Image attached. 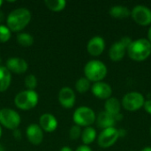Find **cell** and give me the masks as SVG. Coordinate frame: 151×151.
Returning <instances> with one entry per match:
<instances>
[{
	"instance_id": "obj_27",
	"label": "cell",
	"mask_w": 151,
	"mask_h": 151,
	"mask_svg": "<svg viewBox=\"0 0 151 151\" xmlns=\"http://www.w3.org/2000/svg\"><path fill=\"white\" fill-rule=\"evenodd\" d=\"M81 132L82 131H81V127H79L77 125L73 126L69 130V137H70V139L73 140V141L78 140L81 136Z\"/></svg>"
},
{
	"instance_id": "obj_38",
	"label": "cell",
	"mask_w": 151,
	"mask_h": 151,
	"mask_svg": "<svg viewBox=\"0 0 151 151\" xmlns=\"http://www.w3.org/2000/svg\"><path fill=\"white\" fill-rule=\"evenodd\" d=\"M150 134H151V127H150Z\"/></svg>"
},
{
	"instance_id": "obj_20",
	"label": "cell",
	"mask_w": 151,
	"mask_h": 151,
	"mask_svg": "<svg viewBox=\"0 0 151 151\" xmlns=\"http://www.w3.org/2000/svg\"><path fill=\"white\" fill-rule=\"evenodd\" d=\"M109 13L111 17L116 19H126L131 16V11L124 5H113L110 8Z\"/></svg>"
},
{
	"instance_id": "obj_8",
	"label": "cell",
	"mask_w": 151,
	"mask_h": 151,
	"mask_svg": "<svg viewBox=\"0 0 151 151\" xmlns=\"http://www.w3.org/2000/svg\"><path fill=\"white\" fill-rule=\"evenodd\" d=\"M133 40L129 38L128 36L122 37L119 41L115 42L109 50V57L110 58L114 61L118 62L123 59L126 53L127 52L128 46L132 42Z\"/></svg>"
},
{
	"instance_id": "obj_3",
	"label": "cell",
	"mask_w": 151,
	"mask_h": 151,
	"mask_svg": "<svg viewBox=\"0 0 151 151\" xmlns=\"http://www.w3.org/2000/svg\"><path fill=\"white\" fill-rule=\"evenodd\" d=\"M107 66L100 60L93 59L88 61L84 66L85 77L89 81L95 82L103 81L107 75Z\"/></svg>"
},
{
	"instance_id": "obj_26",
	"label": "cell",
	"mask_w": 151,
	"mask_h": 151,
	"mask_svg": "<svg viewBox=\"0 0 151 151\" xmlns=\"http://www.w3.org/2000/svg\"><path fill=\"white\" fill-rule=\"evenodd\" d=\"M25 86H26L27 89L35 90V88L37 87V79H36L35 75L28 74L25 78Z\"/></svg>"
},
{
	"instance_id": "obj_10",
	"label": "cell",
	"mask_w": 151,
	"mask_h": 151,
	"mask_svg": "<svg viewBox=\"0 0 151 151\" xmlns=\"http://www.w3.org/2000/svg\"><path fill=\"white\" fill-rule=\"evenodd\" d=\"M131 16L135 23L141 26L151 25V10L146 5H135L131 11Z\"/></svg>"
},
{
	"instance_id": "obj_22",
	"label": "cell",
	"mask_w": 151,
	"mask_h": 151,
	"mask_svg": "<svg viewBox=\"0 0 151 151\" xmlns=\"http://www.w3.org/2000/svg\"><path fill=\"white\" fill-rule=\"evenodd\" d=\"M44 4L48 9L53 12H60L66 6V1L65 0H46Z\"/></svg>"
},
{
	"instance_id": "obj_16",
	"label": "cell",
	"mask_w": 151,
	"mask_h": 151,
	"mask_svg": "<svg viewBox=\"0 0 151 151\" xmlns=\"http://www.w3.org/2000/svg\"><path fill=\"white\" fill-rule=\"evenodd\" d=\"M39 126L47 133L54 132L58 127V120L54 115L51 113H44L41 115L39 119Z\"/></svg>"
},
{
	"instance_id": "obj_30",
	"label": "cell",
	"mask_w": 151,
	"mask_h": 151,
	"mask_svg": "<svg viewBox=\"0 0 151 151\" xmlns=\"http://www.w3.org/2000/svg\"><path fill=\"white\" fill-rule=\"evenodd\" d=\"M60 151H73L70 147H68V146H64V147H62L61 148V150Z\"/></svg>"
},
{
	"instance_id": "obj_29",
	"label": "cell",
	"mask_w": 151,
	"mask_h": 151,
	"mask_svg": "<svg viewBox=\"0 0 151 151\" xmlns=\"http://www.w3.org/2000/svg\"><path fill=\"white\" fill-rule=\"evenodd\" d=\"M75 151H92V150L90 149L89 146H87V145H81L79 146Z\"/></svg>"
},
{
	"instance_id": "obj_37",
	"label": "cell",
	"mask_w": 151,
	"mask_h": 151,
	"mask_svg": "<svg viewBox=\"0 0 151 151\" xmlns=\"http://www.w3.org/2000/svg\"><path fill=\"white\" fill-rule=\"evenodd\" d=\"M1 62H2V60H1V58H0V66H1Z\"/></svg>"
},
{
	"instance_id": "obj_34",
	"label": "cell",
	"mask_w": 151,
	"mask_h": 151,
	"mask_svg": "<svg viewBox=\"0 0 151 151\" xmlns=\"http://www.w3.org/2000/svg\"><path fill=\"white\" fill-rule=\"evenodd\" d=\"M2 136V127H1V125H0V138Z\"/></svg>"
},
{
	"instance_id": "obj_4",
	"label": "cell",
	"mask_w": 151,
	"mask_h": 151,
	"mask_svg": "<svg viewBox=\"0 0 151 151\" xmlns=\"http://www.w3.org/2000/svg\"><path fill=\"white\" fill-rule=\"evenodd\" d=\"M39 101V96L35 92V90L26 89L19 92L15 98L14 104L15 105L23 111H28L35 108Z\"/></svg>"
},
{
	"instance_id": "obj_6",
	"label": "cell",
	"mask_w": 151,
	"mask_h": 151,
	"mask_svg": "<svg viewBox=\"0 0 151 151\" xmlns=\"http://www.w3.org/2000/svg\"><path fill=\"white\" fill-rule=\"evenodd\" d=\"M21 122L19 114L9 108H3L0 110V125L10 130H16Z\"/></svg>"
},
{
	"instance_id": "obj_14",
	"label": "cell",
	"mask_w": 151,
	"mask_h": 151,
	"mask_svg": "<svg viewBox=\"0 0 151 151\" xmlns=\"http://www.w3.org/2000/svg\"><path fill=\"white\" fill-rule=\"evenodd\" d=\"M5 67L11 73L21 74L27 72L28 68V64L25 59L21 58H10L6 61Z\"/></svg>"
},
{
	"instance_id": "obj_23",
	"label": "cell",
	"mask_w": 151,
	"mask_h": 151,
	"mask_svg": "<svg viewBox=\"0 0 151 151\" xmlns=\"http://www.w3.org/2000/svg\"><path fill=\"white\" fill-rule=\"evenodd\" d=\"M17 42L19 45L23 46V47H29L31 45H33L34 43V37L28 34V33H25V32H21L19 33L17 35Z\"/></svg>"
},
{
	"instance_id": "obj_12",
	"label": "cell",
	"mask_w": 151,
	"mask_h": 151,
	"mask_svg": "<svg viewBox=\"0 0 151 151\" xmlns=\"http://www.w3.org/2000/svg\"><path fill=\"white\" fill-rule=\"evenodd\" d=\"M91 91L96 97L102 100H107L111 97L112 95L111 87L108 83L104 81L95 82L91 87Z\"/></svg>"
},
{
	"instance_id": "obj_2",
	"label": "cell",
	"mask_w": 151,
	"mask_h": 151,
	"mask_svg": "<svg viewBox=\"0 0 151 151\" xmlns=\"http://www.w3.org/2000/svg\"><path fill=\"white\" fill-rule=\"evenodd\" d=\"M128 57L134 61H144L151 54V43L148 39L139 38L132 41L127 49Z\"/></svg>"
},
{
	"instance_id": "obj_28",
	"label": "cell",
	"mask_w": 151,
	"mask_h": 151,
	"mask_svg": "<svg viewBox=\"0 0 151 151\" xmlns=\"http://www.w3.org/2000/svg\"><path fill=\"white\" fill-rule=\"evenodd\" d=\"M143 108L146 111V112H148L149 114L151 115V99H148V100L145 101Z\"/></svg>"
},
{
	"instance_id": "obj_5",
	"label": "cell",
	"mask_w": 151,
	"mask_h": 151,
	"mask_svg": "<svg viewBox=\"0 0 151 151\" xmlns=\"http://www.w3.org/2000/svg\"><path fill=\"white\" fill-rule=\"evenodd\" d=\"M95 111L87 106H81L77 108L73 115V119L75 125L79 127H90L96 122Z\"/></svg>"
},
{
	"instance_id": "obj_33",
	"label": "cell",
	"mask_w": 151,
	"mask_h": 151,
	"mask_svg": "<svg viewBox=\"0 0 151 151\" xmlns=\"http://www.w3.org/2000/svg\"><path fill=\"white\" fill-rule=\"evenodd\" d=\"M141 151H151V147H145Z\"/></svg>"
},
{
	"instance_id": "obj_24",
	"label": "cell",
	"mask_w": 151,
	"mask_h": 151,
	"mask_svg": "<svg viewBox=\"0 0 151 151\" xmlns=\"http://www.w3.org/2000/svg\"><path fill=\"white\" fill-rule=\"evenodd\" d=\"M91 81H89L86 77H81L75 83V89L80 94H84L89 90L91 88Z\"/></svg>"
},
{
	"instance_id": "obj_19",
	"label": "cell",
	"mask_w": 151,
	"mask_h": 151,
	"mask_svg": "<svg viewBox=\"0 0 151 151\" xmlns=\"http://www.w3.org/2000/svg\"><path fill=\"white\" fill-rule=\"evenodd\" d=\"M12 82V73L5 67L0 66V92H4L8 89Z\"/></svg>"
},
{
	"instance_id": "obj_7",
	"label": "cell",
	"mask_w": 151,
	"mask_h": 151,
	"mask_svg": "<svg viewBox=\"0 0 151 151\" xmlns=\"http://www.w3.org/2000/svg\"><path fill=\"white\" fill-rule=\"evenodd\" d=\"M145 98L142 94L134 91L126 94L121 102V106L128 111H135L143 107Z\"/></svg>"
},
{
	"instance_id": "obj_21",
	"label": "cell",
	"mask_w": 151,
	"mask_h": 151,
	"mask_svg": "<svg viewBox=\"0 0 151 151\" xmlns=\"http://www.w3.org/2000/svg\"><path fill=\"white\" fill-rule=\"evenodd\" d=\"M81 141L83 142V145L88 146L89 144L93 143L96 138V131L92 127H85L81 132Z\"/></svg>"
},
{
	"instance_id": "obj_31",
	"label": "cell",
	"mask_w": 151,
	"mask_h": 151,
	"mask_svg": "<svg viewBox=\"0 0 151 151\" xmlns=\"http://www.w3.org/2000/svg\"><path fill=\"white\" fill-rule=\"evenodd\" d=\"M148 40H149V42L151 43V26L150 27L149 31H148Z\"/></svg>"
},
{
	"instance_id": "obj_11",
	"label": "cell",
	"mask_w": 151,
	"mask_h": 151,
	"mask_svg": "<svg viewBox=\"0 0 151 151\" xmlns=\"http://www.w3.org/2000/svg\"><path fill=\"white\" fill-rule=\"evenodd\" d=\"M58 101L60 104L65 109H71L74 106L76 96L74 91L69 87H64L59 90Z\"/></svg>"
},
{
	"instance_id": "obj_18",
	"label": "cell",
	"mask_w": 151,
	"mask_h": 151,
	"mask_svg": "<svg viewBox=\"0 0 151 151\" xmlns=\"http://www.w3.org/2000/svg\"><path fill=\"white\" fill-rule=\"evenodd\" d=\"M105 111L113 116L114 118L120 113L121 110V103L116 97H110L106 100L104 104Z\"/></svg>"
},
{
	"instance_id": "obj_13",
	"label": "cell",
	"mask_w": 151,
	"mask_h": 151,
	"mask_svg": "<svg viewBox=\"0 0 151 151\" xmlns=\"http://www.w3.org/2000/svg\"><path fill=\"white\" fill-rule=\"evenodd\" d=\"M105 49V41L103 37L96 35L92 37L87 44V50L93 57L100 56Z\"/></svg>"
},
{
	"instance_id": "obj_17",
	"label": "cell",
	"mask_w": 151,
	"mask_h": 151,
	"mask_svg": "<svg viewBox=\"0 0 151 151\" xmlns=\"http://www.w3.org/2000/svg\"><path fill=\"white\" fill-rule=\"evenodd\" d=\"M115 120H116L115 118L113 116H111V114H109L108 112H106L105 111H101L96 118V126H97V127L101 128L102 130L110 128V127H113L114 124H115Z\"/></svg>"
},
{
	"instance_id": "obj_36",
	"label": "cell",
	"mask_w": 151,
	"mask_h": 151,
	"mask_svg": "<svg viewBox=\"0 0 151 151\" xmlns=\"http://www.w3.org/2000/svg\"><path fill=\"white\" fill-rule=\"evenodd\" d=\"M3 4V1L2 0H0V7H1V5Z\"/></svg>"
},
{
	"instance_id": "obj_15",
	"label": "cell",
	"mask_w": 151,
	"mask_h": 151,
	"mask_svg": "<svg viewBox=\"0 0 151 151\" xmlns=\"http://www.w3.org/2000/svg\"><path fill=\"white\" fill-rule=\"evenodd\" d=\"M26 135L30 143L39 145L43 140V131L37 124H31L27 127Z\"/></svg>"
},
{
	"instance_id": "obj_9",
	"label": "cell",
	"mask_w": 151,
	"mask_h": 151,
	"mask_svg": "<svg viewBox=\"0 0 151 151\" xmlns=\"http://www.w3.org/2000/svg\"><path fill=\"white\" fill-rule=\"evenodd\" d=\"M119 138V132L114 127L102 130L97 137V143L103 149L111 147Z\"/></svg>"
},
{
	"instance_id": "obj_1",
	"label": "cell",
	"mask_w": 151,
	"mask_h": 151,
	"mask_svg": "<svg viewBox=\"0 0 151 151\" xmlns=\"http://www.w3.org/2000/svg\"><path fill=\"white\" fill-rule=\"evenodd\" d=\"M32 15L28 9L19 7L9 13L6 19V24L12 32H20L29 24Z\"/></svg>"
},
{
	"instance_id": "obj_25",
	"label": "cell",
	"mask_w": 151,
	"mask_h": 151,
	"mask_svg": "<svg viewBox=\"0 0 151 151\" xmlns=\"http://www.w3.org/2000/svg\"><path fill=\"white\" fill-rule=\"evenodd\" d=\"M12 36V31L7 26L0 24V42L4 43L10 40Z\"/></svg>"
},
{
	"instance_id": "obj_32",
	"label": "cell",
	"mask_w": 151,
	"mask_h": 151,
	"mask_svg": "<svg viewBox=\"0 0 151 151\" xmlns=\"http://www.w3.org/2000/svg\"><path fill=\"white\" fill-rule=\"evenodd\" d=\"M4 19V12L0 10V22L3 21Z\"/></svg>"
},
{
	"instance_id": "obj_35",
	"label": "cell",
	"mask_w": 151,
	"mask_h": 151,
	"mask_svg": "<svg viewBox=\"0 0 151 151\" xmlns=\"http://www.w3.org/2000/svg\"><path fill=\"white\" fill-rule=\"evenodd\" d=\"M0 151H4V148L2 147V145H0Z\"/></svg>"
}]
</instances>
